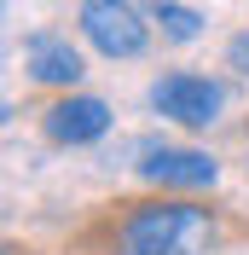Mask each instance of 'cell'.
<instances>
[{"mask_svg":"<svg viewBox=\"0 0 249 255\" xmlns=\"http://www.w3.org/2000/svg\"><path fill=\"white\" fill-rule=\"evenodd\" d=\"M110 250L116 255H209L220 244V226L209 209L180 197H145V203L110 209Z\"/></svg>","mask_w":249,"mask_h":255,"instance_id":"cell-1","label":"cell"},{"mask_svg":"<svg viewBox=\"0 0 249 255\" xmlns=\"http://www.w3.org/2000/svg\"><path fill=\"white\" fill-rule=\"evenodd\" d=\"M133 174L145 186H162V191H203L220 180V162L197 145H168V139H145L133 151Z\"/></svg>","mask_w":249,"mask_h":255,"instance_id":"cell-2","label":"cell"},{"mask_svg":"<svg viewBox=\"0 0 249 255\" xmlns=\"http://www.w3.org/2000/svg\"><path fill=\"white\" fill-rule=\"evenodd\" d=\"M76 23L87 35V47L105 52V58H139L151 47V29H145V17H139L133 0H81Z\"/></svg>","mask_w":249,"mask_h":255,"instance_id":"cell-3","label":"cell"},{"mask_svg":"<svg viewBox=\"0 0 249 255\" xmlns=\"http://www.w3.org/2000/svg\"><path fill=\"white\" fill-rule=\"evenodd\" d=\"M220 105H226V87L209 81V76H191V70H168V76L151 81V111L180 122V128L220 122Z\"/></svg>","mask_w":249,"mask_h":255,"instance_id":"cell-4","label":"cell"},{"mask_svg":"<svg viewBox=\"0 0 249 255\" xmlns=\"http://www.w3.org/2000/svg\"><path fill=\"white\" fill-rule=\"evenodd\" d=\"M105 128H110V105L93 93H64L41 111V133L52 145H93L105 139Z\"/></svg>","mask_w":249,"mask_h":255,"instance_id":"cell-5","label":"cell"},{"mask_svg":"<svg viewBox=\"0 0 249 255\" xmlns=\"http://www.w3.org/2000/svg\"><path fill=\"white\" fill-rule=\"evenodd\" d=\"M23 58H29V76L41 81V87H76L81 76H87V64H81V52L70 47V35H29L23 41Z\"/></svg>","mask_w":249,"mask_h":255,"instance_id":"cell-6","label":"cell"},{"mask_svg":"<svg viewBox=\"0 0 249 255\" xmlns=\"http://www.w3.org/2000/svg\"><path fill=\"white\" fill-rule=\"evenodd\" d=\"M156 29H162V41L186 47V41H197V35H203V12L174 6V0H156Z\"/></svg>","mask_w":249,"mask_h":255,"instance_id":"cell-7","label":"cell"},{"mask_svg":"<svg viewBox=\"0 0 249 255\" xmlns=\"http://www.w3.org/2000/svg\"><path fill=\"white\" fill-rule=\"evenodd\" d=\"M226 70H238V76H249V29H238L232 41H226Z\"/></svg>","mask_w":249,"mask_h":255,"instance_id":"cell-8","label":"cell"},{"mask_svg":"<svg viewBox=\"0 0 249 255\" xmlns=\"http://www.w3.org/2000/svg\"><path fill=\"white\" fill-rule=\"evenodd\" d=\"M151 6H156V0H151Z\"/></svg>","mask_w":249,"mask_h":255,"instance_id":"cell-9","label":"cell"}]
</instances>
